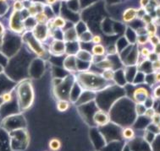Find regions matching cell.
I'll return each mask as SVG.
<instances>
[{"instance_id":"6da1fadb","label":"cell","mask_w":160,"mask_h":151,"mask_svg":"<svg viewBox=\"0 0 160 151\" xmlns=\"http://www.w3.org/2000/svg\"><path fill=\"white\" fill-rule=\"evenodd\" d=\"M76 80L80 87L90 91L104 90L108 85V82H110L102 78V74L100 75L98 73L89 71L79 72L76 75Z\"/></svg>"},{"instance_id":"7a4b0ae2","label":"cell","mask_w":160,"mask_h":151,"mask_svg":"<svg viewBox=\"0 0 160 151\" xmlns=\"http://www.w3.org/2000/svg\"><path fill=\"white\" fill-rule=\"evenodd\" d=\"M9 29L18 34H21L26 30L25 20L21 12L14 11L12 13L9 19Z\"/></svg>"},{"instance_id":"3957f363","label":"cell","mask_w":160,"mask_h":151,"mask_svg":"<svg viewBox=\"0 0 160 151\" xmlns=\"http://www.w3.org/2000/svg\"><path fill=\"white\" fill-rule=\"evenodd\" d=\"M26 43L27 46L30 47V49L32 50V52L36 53L37 55L39 57H43L46 54V49L42 46L41 41H38L34 35H29L26 38Z\"/></svg>"},{"instance_id":"277c9868","label":"cell","mask_w":160,"mask_h":151,"mask_svg":"<svg viewBox=\"0 0 160 151\" xmlns=\"http://www.w3.org/2000/svg\"><path fill=\"white\" fill-rule=\"evenodd\" d=\"M32 33L38 41L42 42V41H46L48 37L49 29H48L47 25L36 24V26L32 27Z\"/></svg>"},{"instance_id":"5b68a950","label":"cell","mask_w":160,"mask_h":151,"mask_svg":"<svg viewBox=\"0 0 160 151\" xmlns=\"http://www.w3.org/2000/svg\"><path fill=\"white\" fill-rule=\"evenodd\" d=\"M63 40H53L49 46V52L51 54L56 56H61L66 53V45Z\"/></svg>"},{"instance_id":"8992f818","label":"cell","mask_w":160,"mask_h":151,"mask_svg":"<svg viewBox=\"0 0 160 151\" xmlns=\"http://www.w3.org/2000/svg\"><path fill=\"white\" fill-rule=\"evenodd\" d=\"M150 97V93L146 88L138 87L133 92V100L136 104H144L148 98Z\"/></svg>"},{"instance_id":"52a82bcc","label":"cell","mask_w":160,"mask_h":151,"mask_svg":"<svg viewBox=\"0 0 160 151\" xmlns=\"http://www.w3.org/2000/svg\"><path fill=\"white\" fill-rule=\"evenodd\" d=\"M93 121L97 125L100 126V127H103V126L107 125L109 122L110 117H109V115L105 111L98 110L93 115Z\"/></svg>"},{"instance_id":"ba28073f","label":"cell","mask_w":160,"mask_h":151,"mask_svg":"<svg viewBox=\"0 0 160 151\" xmlns=\"http://www.w3.org/2000/svg\"><path fill=\"white\" fill-rule=\"evenodd\" d=\"M64 68L69 72H76L78 71L77 58L73 54H68L64 60Z\"/></svg>"},{"instance_id":"9c48e42d","label":"cell","mask_w":160,"mask_h":151,"mask_svg":"<svg viewBox=\"0 0 160 151\" xmlns=\"http://www.w3.org/2000/svg\"><path fill=\"white\" fill-rule=\"evenodd\" d=\"M44 9H45V4L41 2L32 1L30 5L27 7V12L31 17H35L38 13L44 11Z\"/></svg>"},{"instance_id":"30bf717a","label":"cell","mask_w":160,"mask_h":151,"mask_svg":"<svg viewBox=\"0 0 160 151\" xmlns=\"http://www.w3.org/2000/svg\"><path fill=\"white\" fill-rule=\"evenodd\" d=\"M48 29H63L66 26V21L61 16H56L47 23Z\"/></svg>"},{"instance_id":"8fae6325","label":"cell","mask_w":160,"mask_h":151,"mask_svg":"<svg viewBox=\"0 0 160 151\" xmlns=\"http://www.w3.org/2000/svg\"><path fill=\"white\" fill-rule=\"evenodd\" d=\"M137 18V9L136 8H127L122 14V21L125 23H131Z\"/></svg>"},{"instance_id":"7c38bea8","label":"cell","mask_w":160,"mask_h":151,"mask_svg":"<svg viewBox=\"0 0 160 151\" xmlns=\"http://www.w3.org/2000/svg\"><path fill=\"white\" fill-rule=\"evenodd\" d=\"M76 58L82 62H87V63H91L94 60V57L92 54V52L86 51V50L79 49L76 53Z\"/></svg>"},{"instance_id":"4fadbf2b","label":"cell","mask_w":160,"mask_h":151,"mask_svg":"<svg viewBox=\"0 0 160 151\" xmlns=\"http://www.w3.org/2000/svg\"><path fill=\"white\" fill-rule=\"evenodd\" d=\"M79 39V35L75 28H70L64 32V41L65 42L76 41Z\"/></svg>"},{"instance_id":"5bb4252c","label":"cell","mask_w":160,"mask_h":151,"mask_svg":"<svg viewBox=\"0 0 160 151\" xmlns=\"http://www.w3.org/2000/svg\"><path fill=\"white\" fill-rule=\"evenodd\" d=\"M92 54L95 57H104L106 55V47L102 44H94L92 48Z\"/></svg>"},{"instance_id":"9a60e30c","label":"cell","mask_w":160,"mask_h":151,"mask_svg":"<svg viewBox=\"0 0 160 151\" xmlns=\"http://www.w3.org/2000/svg\"><path fill=\"white\" fill-rule=\"evenodd\" d=\"M95 65H96L97 67L102 70L114 68V63L108 58H105L102 60H100L98 63H96Z\"/></svg>"},{"instance_id":"2e32d148","label":"cell","mask_w":160,"mask_h":151,"mask_svg":"<svg viewBox=\"0 0 160 151\" xmlns=\"http://www.w3.org/2000/svg\"><path fill=\"white\" fill-rule=\"evenodd\" d=\"M34 19L36 20L37 24H40V25H47V23L49 21V18L45 14L44 11L38 13V15L34 17Z\"/></svg>"},{"instance_id":"e0dca14e","label":"cell","mask_w":160,"mask_h":151,"mask_svg":"<svg viewBox=\"0 0 160 151\" xmlns=\"http://www.w3.org/2000/svg\"><path fill=\"white\" fill-rule=\"evenodd\" d=\"M145 30L146 32H147V35H156L158 31V26L155 24L154 21H152L151 23L148 24V25H145Z\"/></svg>"},{"instance_id":"ac0fdd59","label":"cell","mask_w":160,"mask_h":151,"mask_svg":"<svg viewBox=\"0 0 160 151\" xmlns=\"http://www.w3.org/2000/svg\"><path fill=\"white\" fill-rule=\"evenodd\" d=\"M62 143L58 139H50L49 143H48V147H49L50 150L52 151H58L61 149Z\"/></svg>"},{"instance_id":"d6986e66","label":"cell","mask_w":160,"mask_h":151,"mask_svg":"<svg viewBox=\"0 0 160 151\" xmlns=\"http://www.w3.org/2000/svg\"><path fill=\"white\" fill-rule=\"evenodd\" d=\"M122 137L126 140H131L135 138V132L130 127H127L123 129L122 131Z\"/></svg>"},{"instance_id":"ffe728a7","label":"cell","mask_w":160,"mask_h":151,"mask_svg":"<svg viewBox=\"0 0 160 151\" xmlns=\"http://www.w3.org/2000/svg\"><path fill=\"white\" fill-rule=\"evenodd\" d=\"M70 108V104L69 101L66 100H59L57 102V110L60 112H64Z\"/></svg>"},{"instance_id":"44dd1931","label":"cell","mask_w":160,"mask_h":151,"mask_svg":"<svg viewBox=\"0 0 160 151\" xmlns=\"http://www.w3.org/2000/svg\"><path fill=\"white\" fill-rule=\"evenodd\" d=\"M102 78L108 80V81H113L114 78V71L113 68L110 69H105L103 70V72L102 73Z\"/></svg>"},{"instance_id":"7402d4cb","label":"cell","mask_w":160,"mask_h":151,"mask_svg":"<svg viewBox=\"0 0 160 151\" xmlns=\"http://www.w3.org/2000/svg\"><path fill=\"white\" fill-rule=\"evenodd\" d=\"M25 9H26V6H25L24 1H22V0H15L14 3H13V9H14V11L21 12Z\"/></svg>"},{"instance_id":"603a6c76","label":"cell","mask_w":160,"mask_h":151,"mask_svg":"<svg viewBox=\"0 0 160 151\" xmlns=\"http://www.w3.org/2000/svg\"><path fill=\"white\" fill-rule=\"evenodd\" d=\"M137 42L140 46H144L148 42V35H137Z\"/></svg>"},{"instance_id":"cb8c5ba5","label":"cell","mask_w":160,"mask_h":151,"mask_svg":"<svg viewBox=\"0 0 160 151\" xmlns=\"http://www.w3.org/2000/svg\"><path fill=\"white\" fill-rule=\"evenodd\" d=\"M148 42H150V43H151V45L152 46V47H155L156 45H158V44L160 42V38L158 36L157 34H156V35H149Z\"/></svg>"},{"instance_id":"d4e9b609","label":"cell","mask_w":160,"mask_h":151,"mask_svg":"<svg viewBox=\"0 0 160 151\" xmlns=\"http://www.w3.org/2000/svg\"><path fill=\"white\" fill-rule=\"evenodd\" d=\"M156 113V111L153 109L152 107H148L147 108L145 111V112L143 114V116H145L146 117H148L149 119H152V116H154V114Z\"/></svg>"},{"instance_id":"484cf974","label":"cell","mask_w":160,"mask_h":151,"mask_svg":"<svg viewBox=\"0 0 160 151\" xmlns=\"http://www.w3.org/2000/svg\"><path fill=\"white\" fill-rule=\"evenodd\" d=\"M141 20L142 21V22H143V23H144V24H145V25H148V24H149V23H151V22H152V21H153V20H154V19H153V18L152 17V15H150L149 13H146L145 15H143V17L142 18Z\"/></svg>"},{"instance_id":"4316f807","label":"cell","mask_w":160,"mask_h":151,"mask_svg":"<svg viewBox=\"0 0 160 151\" xmlns=\"http://www.w3.org/2000/svg\"><path fill=\"white\" fill-rule=\"evenodd\" d=\"M1 98H2V101H3L4 103H9L12 101V94L11 92H5V93H3L1 96Z\"/></svg>"},{"instance_id":"83f0119b","label":"cell","mask_w":160,"mask_h":151,"mask_svg":"<svg viewBox=\"0 0 160 151\" xmlns=\"http://www.w3.org/2000/svg\"><path fill=\"white\" fill-rule=\"evenodd\" d=\"M146 109H147V107H146L143 104H137V106H136V112H137L138 115H142L143 116V114L145 112Z\"/></svg>"},{"instance_id":"f1b7e54d","label":"cell","mask_w":160,"mask_h":151,"mask_svg":"<svg viewBox=\"0 0 160 151\" xmlns=\"http://www.w3.org/2000/svg\"><path fill=\"white\" fill-rule=\"evenodd\" d=\"M151 67L152 70H154L155 72L156 71H160V58H158L156 61L152 62Z\"/></svg>"},{"instance_id":"f546056e","label":"cell","mask_w":160,"mask_h":151,"mask_svg":"<svg viewBox=\"0 0 160 151\" xmlns=\"http://www.w3.org/2000/svg\"><path fill=\"white\" fill-rule=\"evenodd\" d=\"M150 53H151V51L148 47H142L141 49V51H140V54L144 58H148V57Z\"/></svg>"},{"instance_id":"4dcf8cb0","label":"cell","mask_w":160,"mask_h":151,"mask_svg":"<svg viewBox=\"0 0 160 151\" xmlns=\"http://www.w3.org/2000/svg\"><path fill=\"white\" fill-rule=\"evenodd\" d=\"M117 52V48L114 45H109L108 48H106V53H108V55H114Z\"/></svg>"},{"instance_id":"1f68e13d","label":"cell","mask_w":160,"mask_h":151,"mask_svg":"<svg viewBox=\"0 0 160 151\" xmlns=\"http://www.w3.org/2000/svg\"><path fill=\"white\" fill-rule=\"evenodd\" d=\"M152 124L155 126L158 125L160 123V113L158 112H156L154 114V116H152Z\"/></svg>"},{"instance_id":"d6a6232c","label":"cell","mask_w":160,"mask_h":151,"mask_svg":"<svg viewBox=\"0 0 160 151\" xmlns=\"http://www.w3.org/2000/svg\"><path fill=\"white\" fill-rule=\"evenodd\" d=\"M92 42L93 44H100L102 43V36H100L99 35H92Z\"/></svg>"},{"instance_id":"836d02e7","label":"cell","mask_w":160,"mask_h":151,"mask_svg":"<svg viewBox=\"0 0 160 151\" xmlns=\"http://www.w3.org/2000/svg\"><path fill=\"white\" fill-rule=\"evenodd\" d=\"M158 58H160V56L158 55L157 53H155L154 52H151V53L149 54V56L148 57V60L150 62H153V61H156V60H158Z\"/></svg>"},{"instance_id":"e575fe53","label":"cell","mask_w":160,"mask_h":151,"mask_svg":"<svg viewBox=\"0 0 160 151\" xmlns=\"http://www.w3.org/2000/svg\"><path fill=\"white\" fill-rule=\"evenodd\" d=\"M153 97L155 99H160V85H158L153 90Z\"/></svg>"},{"instance_id":"d590c367","label":"cell","mask_w":160,"mask_h":151,"mask_svg":"<svg viewBox=\"0 0 160 151\" xmlns=\"http://www.w3.org/2000/svg\"><path fill=\"white\" fill-rule=\"evenodd\" d=\"M150 2H151V0H140L139 3L141 8L146 9V8L150 4Z\"/></svg>"},{"instance_id":"8d00e7d4","label":"cell","mask_w":160,"mask_h":151,"mask_svg":"<svg viewBox=\"0 0 160 151\" xmlns=\"http://www.w3.org/2000/svg\"><path fill=\"white\" fill-rule=\"evenodd\" d=\"M153 78L155 83H160V71H156L153 73Z\"/></svg>"},{"instance_id":"74e56055","label":"cell","mask_w":160,"mask_h":151,"mask_svg":"<svg viewBox=\"0 0 160 151\" xmlns=\"http://www.w3.org/2000/svg\"><path fill=\"white\" fill-rule=\"evenodd\" d=\"M154 12H155V14H156V18H155V19L160 18V3L159 4H158V5L155 7Z\"/></svg>"},{"instance_id":"f35d334b","label":"cell","mask_w":160,"mask_h":151,"mask_svg":"<svg viewBox=\"0 0 160 151\" xmlns=\"http://www.w3.org/2000/svg\"><path fill=\"white\" fill-rule=\"evenodd\" d=\"M153 52L157 53L158 55L160 56V42L158 45H156L155 47H153Z\"/></svg>"},{"instance_id":"ab89813d","label":"cell","mask_w":160,"mask_h":151,"mask_svg":"<svg viewBox=\"0 0 160 151\" xmlns=\"http://www.w3.org/2000/svg\"><path fill=\"white\" fill-rule=\"evenodd\" d=\"M4 33H5V27H4L3 24L0 22V35H3V36Z\"/></svg>"},{"instance_id":"60d3db41","label":"cell","mask_w":160,"mask_h":151,"mask_svg":"<svg viewBox=\"0 0 160 151\" xmlns=\"http://www.w3.org/2000/svg\"><path fill=\"white\" fill-rule=\"evenodd\" d=\"M58 1V0H45L46 3L47 4H48V5H53V4H55Z\"/></svg>"},{"instance_id":"b9f144b4","label":"cell","mask_w":160,"mask_h":151,"mask_svg":"<svg viewBox=\"0 0 160 151\" xmlns=\"http://www.w3.org/2000/svg\"><path fill=\"white\" fill-rule=\"evenodd\" d=\"M153 21L155 22V24L157 25V26H160V18H158V19H154Z\"/></svg>"},{"instance_id":"7bdbcfd3","label":"cell","mask_w":160,"mask_h":151,"mask_svg":"<svg viewBox=\"0 0 160 151\" xmlns=\"http://www.w3.org/2000/svg\"><path fill=\"white\" fill-rule=\"evenodd\" d=\"M3 35H0V46H2V44H3Z\"/></svg>"},{"instance_id":"ee69618b","label":"cell","mask_w":160,"mask_h":151,"mask_svg":"<svg viewBox=\"0 0 160 151\" xmlns=\"http://www.w3.org/2000/svg\"><path fill=\"white\" fill-rule=\"evenodd\" d=\"M7 0H0V3H5Z\"/></svg>"},{"instance_id":"f6af8a7d","label":"cell","mask_w":160,"mask_h":151,"mask_svg":"<svg viewBox=\"0 0 160 151\" xmlns=\"http://www.w3.org/2000/svg\"><path fill=\"white\" fill-rule=\"evenodd\" d=\"M156 127H157V128H158V130L160 131V123H159V124H158V125H157V126H156Z\"/></svg>"},{"instance_id":"bcb514c9","label":"cell","mask_w":160,"mask_h":151,"mask_svg":"<svg viewBox=\"0 0 160 151\" xmlns=\"http://www.w3.org/2000/svg\"><path fill=\"white\" fill-rule=\"evenodd\" d=\"M22 1H25V0H22Z\"/></svg>"}]
</instances>
